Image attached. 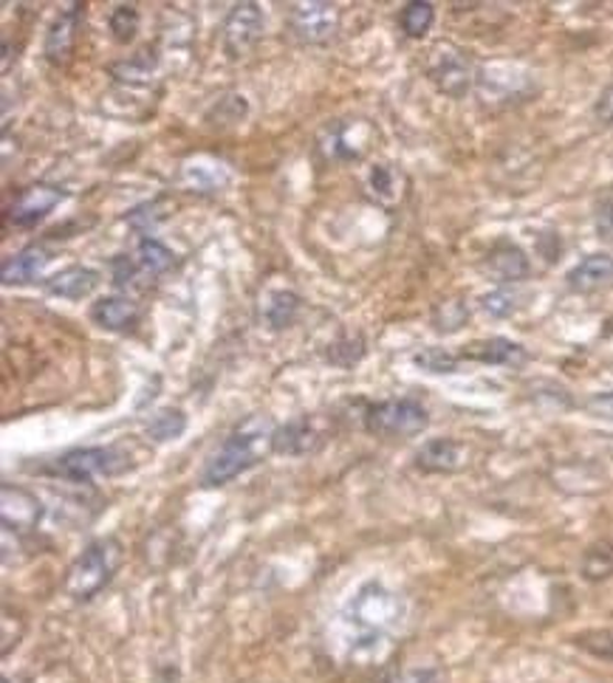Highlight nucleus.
Returning <instances> with one entry per match:
<instances>
[{"instance_id": "f257e3e1", "label": "nucleus", "mask_w": 613, "mask_h": 683, "mask_svg": "<svg viewBox=\"0 0 613 683\" xmlns=\"http://www.w3.org/2000/svg\"><path fill=\"white\" fill-rule=\"evenodd\" d=\"M272 421L266 416H249L238 423L232 436L223 441L221 450L209 458L201 472V486L216 488L223 483L236 481L241 472L255 466L258 458L263 455V447H272Z\"/></svg>"}, {"instance_id": "f03ea898", "label": "nucleus", "mask_w": 613, "mask_h": 683, "mask_svg": "<svg viewBox=\"0 0 613 683\" xmlns=\"http://www.w3.org/2000/svg\"><path fill=\"white\" fill-rule=\"evenodd\" d=\"M122 565V546L113 537L91 542L66 576V593L77 602L94 599Z\"/></svg>"}, {"instance_id": "7ed1b4c3", "label": "nucleus", "mask_w": 613, "mask_h": 683, "mask_svg": "<svg viewBox=\"0 0 613 683\" xmlns=\"http://www.w3.org/2000/svg\"><path fill=\"white\" fill-rule=\"evenodd\" d=\"M427 410L413 398H391L365 412V430L379 438H411L427 427Z\"/></svg>"}, {"instance_id": "20e7f679", "label": "nucleus", "mask_w": 613, "mask_h": 683, "mask_svg": "<svg viewBox=\"0 0 613 683\" xmlns=\"http://www.w3.org/2000/svg\"><path fill=\"white\" fill-rule=\"evenodd\" d=\"M128 469V458L113 447H86V450H72L57 458L54 472L72 483H91L94 477L119 475Z\"/></svg>"}, {"instance_id": "39448f33", "label": "nucleus", "mask_w": 613, "mask_h": 683, "mask_svg": "<svg viewBox=\"0 0 613 683\" xmlns=\"http://www.w3.org/2000/svg\"><path fill=\"white\" fill-rule=\"evenodd\" d=\"M398 613H402L398 599L379 582L362 587L351 602L353 627L359 632H368V636H382L385 630H391L398 621Z\"/></svg>"}, {"instance_id": "423d86ee", "label": "nucleus", "mask_w": 613, "mask_h": 683, "mask_svg": "<svg viewBox=\"0 0 613 683\" xmlns=\"http://www.w3.org/2000/svg\"><path fill=\"white\" fill-rule=\"evenodd\" d=\"M427 77L433 79V85L444 97L461 99L472 88L475 71H472L470 57L461 48L452 46V43H438L430 52V59H427Z\"/></svg>"}, {"instance_id": "0eeeda50", "label": "nucleus", "mask_w": 613, "mask_h": 683, "mask_svg": "<svg viewBox=\"0 0 613 683\" xmlns=\"http://www.w3.org/2000/svg\"><path fill=\"white\" fill-rule=\"evenodd\" d=\"M261 34H263L261 7L252 3V0L236 3V7L229 9L227 20H223V34H221L223 54H227L229 59L247 57V54L258 46Z\"/></svg>"}, {"instance_id": "6e6552de", "label": "nucleus", "mask_w": 613, "mask_h": 683, "mask_svg": "<svg viewBox=\"0 0 613 683\" xmlns=\"http://www.w3.org/2000/svg\"><path fill=\"white\" fill-rule=\"evenodd\" d=\"M340 7L326 3V0H311V3H297L292 9V32L303 43H326L340 29Z\"/></svg>"}, {"instance_id": "1a4fd4ad", "label": "nucleus", "mask_w": 613, "mask_h": 683, "mask_svg": "<svg viewBox=\"0 0 613 683\" xmlns=\"http://www.w3.org/2000/svg\"><path fill=\"white\" fill-rule=\"evenodd\" d=\"M0 517H3V533H26L37 528L43 517V503L29 488L3 483L0 488Z\"/></svg>"}, {"instance_id": "9d476101", "label": "nucleus", "mask_w": 613, "mask_h": 683, "mask_svg": "<svg viewBox=\"0 0 613 683\" xmlns=\"http://www.w3.org/2000/svg\"><path fill=\"white\" fill-rule=\"evenodd\" d=\"M63 201H66V189L52 187V184H34V187L20 192L18 201L9 207L7 218L20 229L34 227V223L43 221V218H46L52 209H57Z\"/></svg>"}, {"instance_id": "9b49d317", "label": "nucleus", "mask_w": 613, "mask_h": 683, "mask_svg": "<svg viewBox=\"0 0 613 683\" xmlns=\"http://www.w3.org/2000/svg\"><path fill=\"white\" fill-rule=\"evenodd\" d=\"M102 283V274L88 266H68L46 280V291L59 300H86Z\"/></svg>"}, {"instance_id": "f8f14e48", "label": "nucleus", "mask_w": 613, "mask_h": 683, "mask_svg": "<svg viewBox=\"0 0 613 683\" xmlns=\"http://www.w3.org/2000/svg\"><path fill=\"white\" fill-rule=\"evenodd\" d=\"M320 443H322V436L317 432V427H314L308 418H294V421L277 427L272 436V450L277 452V455H288V458L308 455V452L317 450Z\"/></svg>"}, {"instance_id": "ddd939ff", "label": "nucleus", "mask_w": 613, "mask_h": 683, "mask_svg": "<svg viewBox=\"0 0 613 683\" xmlns=\"http://www.w3.org/2000/svg\"><path fill=\"white\" fill-rule=\"evenodd\" d=\"M79 3H72L66 12H59L57 20L52 23L46 34V57L54 66H66L72 59L74 43H77V29H79Z\"/></svg>"}, {"instance_id": "4468645a", "label": "nucleus", "mask_w": 613, "mask_h": 683, "mask_svg": "<svg viewBox=\"0 0 613 683\" xmlns=\"http://www.w3.org/2000/svg\"><path fill=\"white\" fill-rule=\"evenodd\" d=\"M52 263V252L43 246H29L23 252L12 254L3 261V268H0V277L7 286H29L43 274V268Z\"/></svg>"}, {"instance_id": "2eb2a0df", "label": "nucleus", "mask_w": 613, "mask_h": 683, "mask_svg": "<svg viewBox=\"0 0 613 683\" xmlns=\"http://www.w3.org/2000/svg\"><path fill=\"white\" fill-rule=\"evenodd\" d=\"M566 280L571 291L580 294L607 286V283H613V254H588L585 261H580L568 272Z\"/></svg>"}, {"instance_id": "dca6fc26", "label": "nucleus", "mask_w": 613, "mask_h": 683, "mask_svg": "<svg viewBox=\"0 0 613 683\" xmlns=\"http://www.w3.org/2000/svg\"><path fill=\"white\" fill-rule=\"evenodd\" d=\"M91 319L102 331L124 333L139 322V306L128 297H105L91 306Z\"/></svg>"}, {"instance_id": "f3484780", "label": "nucleus", "mask_w": 613, "mask_h": 683, "mask_svg": "<svg viewBox=\"0 0 613 683\" xmlns=\"http://www.w3.org/2000/svg\"><path fill=\"white\" fill-rule=\"evenodd\" d=\"M463 463V447L452 438H433L416 452V466L422 472H456Z\"/></svg>"}, {"instance_id": "a211bd4d", "label": "nucleus", "mask_w": 613, "mask_h": 683, "mask_svg": "<svg viewBox=\"0 0 613 683\" xmlns=\"http://www.w3.org/2000/svg\"><path fill=\"white\" fill-rule=\"evenodd\" d=\"M184 184L193 187V192H218L229 184V173L221 162L216 158H207V156H198L193 162L184 164L182 169Z\"/></svg>"}, {"instance_id": "6ab92c4d", "label": "nucleus", "mask_w": 613, "mask_h": 683, "mask_svg": "<svg viewBox=\"0 0 613 683\" xmlns=\"http://www.w3.org/2000/svg\"><path fill=\"white\" fill-rule=\"evenodd\" d=\"M463 359H475V362H483V365H523L526 362V351L517 342H512V339L495 337L467 348Z\"/></svg>"}, {"instance_id": "aec40b11", "label": "nucleus", "mask_w": 613, "mask_h": 683, "mask_svg": "<svg viewBox=\"0 0 613 683\" xmlns=\"http://www.w3.org/2000/svg\"><path fill=\"white\" fill-rule=\"evenodd\" d=\"M486 268H490L501 283H517L523 280V277H528V272H532L528 257L523 254V249L515 246V243H497V246L490 252Z\"/></svg>"}, {"instance_id": "412c9836", "label": "nucleus", "mask_w": 613, "mask_h": 683, "mask_svg": "<svg viewBox=\"0 0 613 683\" xmlns=\"http://www.w3.org/2000/svg\"><path fill=\"white\" fill-rule=\"evenodd\" d=\"M133 257H136V266L142 268L144 274H151V277H158V274H164L167 268H173V263H176V254L164 246L162 241H156V238H144V241H139Z\"/></svg>"}, {"instance_id": "4be33fe9", "label": "nucleus", "mask_w": 613, "mask_h": 683, "mask_svg": "<svg viewBox=\"0 0 613 683\" xmlns=\"http://www.w3.org/2000/svg\"><path fill=\"white\" fill-rule=\"evenodd\" d=\"M297 313H300V297L294 291H272L266 297V306H263V317L274 331L292 326Z\"/></svg>"}, {"instance_id": "5701e85b", "label": "nucleus", "mask_w": 613, "mask_h": 683, "mask_svg": "<svg viewBox=\"0 0 613 683\" xmlns=\"http://www.w3.org/2000/svg\"><path fill=\"white\" fill-rule=\"evenodd\" d=\"M184 430H187V416H184L182 410H176V407H164V410H158L156 416L147 421V427H144V432L158 443L176 441V438L184 436Z\"/></svg>"}, {"instance_id": "b1692460", "label": "nucleus", "mask_w": 613, "mask_h": 683, "mask_svg": "<svg viewBox=\"0 0 613 683\" xmlns=\"http://www.w3.org/2000/svg\"><path fill=\"white\" fill-rule=\"evenodd\" d=\"M433 20H436V9H433V3L413 0V3H407V7L402 9V20H398V23H402V32H405L407 37L422 40L427 32H430Z\"/></svg>"}, {"instance_id": "393cba45", "label": "nucleus", "mask_w": 613, "mask_h": 683, "mask_svg": "<svg viewBox=\"0 0 613 683\" xmlns=\"http://www.w3.org/2000/svg\"><path fill=\"white\" fill-rule=\"evenodd\" d=\"M582 576L591 582H602L613 576V542H596L582 557Z\"/></svg>"}, {"instance_id": "a878e982", "label": "nucleus", "mask_w": 613, "mask_h": 683, "mask_svg": "<svg viewBox=\"0 0 613 683\" xmlns=\"http://www.w3.org/2000/svg\"><path fill=\"white\" fill-rule=\"evenodd\" d=\"M153 52H139L131 63H122V66H113V77L122 79L128 85H147L156 71V57H151Z\"/></svg>"}, {"instance_id": "bb28decb", "label": "nucleus", "mask_w": 613, "mask_h": 683, "mask_svg": "<svg viewBox=\"0 0 613 683\" xmlns=\"http://www.w3.org/2000/svg\"><path fill=\"white\" fill-rule=\"evenodd\" d=\"M413 362L427 373H456L461 359L456 353L444 351V348H425V351H418L413 356Z\"/></svg>"}, {"instance_id": "cd10ccee", "label": "nucleus", "mask_w": 613, "mask_h": 683, "mask_svg": "<svg viewBox=\"0 0 613 683\" xmlns=\"http://www.w3.org/2000/svg\"><path fill=\"white\" fill-rule=\"evenodd\" d=\"M108 26H111V34L117 43H131L139 32V12L136 7H117L111 12V20H108Z\"/></svg>"}, {"instance_id": "c85d7f7f", "label": "nucleus", "mask_w": 613, "mask_h": 683, "mask_svg": "<svg viewBox=\"0 0 613 683\" xmlns=\"http://www.w3.org/2000/svg\"><path fill=\"white\" fill-rule=\"evenodd\" d=\"M467 317H470V311H467L463 302L447 300L436 308V313H433V326H436V331L441 333H452L467 322Z\"/></svg>"}, {"instance_id": "c756f323", "label": "nucleus", "mask_w": 613, "mask_h": 683, "mask_svg": "<svg viewBox=\"0 0 613 683\" xmlns=\"http://www.w3.org/2000/svg\"><path fill=\"white\" fill-rule=\"evenodd\" d=\"M368 181H371L373 196H376L379 201H393V198H398V176H396V169L387 167V164H376V167H371Z\"/></svg>"}, {"instance_id": "7c9ffc66", "label": "nucleus", "mask_w": 613, "mask_h": 683, "mask_svg": "<svg viewBox=\"0 0 613 683\" xmlns=\"http://www.w3.org/2000/svg\"><path fill=\"white\" fill-rule=\"evenodd\" d=\"M481 308L486 313H492V317H510L517 308V297L512 291H506V288H497V291H490L483 297Z\"/></svg>"}, {"instance_id": "2f4dec72", "label": "nucleus", "mask_w": 613, "mask_h": 683, "mask_svg": "<svg viewBox=\"0 0 613 683\" xmlns=\"http://www.w3.org/2000/svg\"><path fill=\"white\" fill-rule=\"evenodd\" d=\"M142 268L136 266V261H128V257H117L113 261V283H117V288H131L136 286V277Z\"/></svg>"}, {"instance_id": "473e14b6", "label": "nucleus", "mask_w": 613, "mask_h": 683, "mask_svg": "<svg viewBox=\"0 0 613 683\" xmlns=\"http://www.w3.org/2000/svg\"><path fill=\"white\" fill-rule=\"evenodd\" d=\"M580 645L585 650L596 652L602 658H611L613 661V632H588V636L580 638Z\"/></svg>"}, {"instance_id": "72a5a7b5", "label": "nucleus", "mask_w": 613, "mask_h": 683, "mask_svg": "<svg viewBox=\"0 0 613 683\" xmlns=\"http://www.w3.org/2000/svg\"><path fill=\"white\" fill-rule=\"evenodd\" d=\"M596 232L602 241H613V192L596 207Z\"/></svg>"}, {"instance_id": "f704fd0d", "label": "nucleus", "mask_w": 613, "mask_h": 683, "mask_svg": "<svg viewBox=\"0 0 613 683\" xmlns=\"http://www.w3.org/2000/svg\"><path fill=\"white\" fill-rule=\"evenodd\" d=\"M585 407L594 412L596 418H611L613 421V390L611 393H596L585 401Z\"/></svg>"}, {"instance_id": "c9c22d12", "label": "nucleus", "mask_w": 613, "mask_h": 683, "mask_svg": "<svg viewBox=\"0 0 613 683\" xmlns=\"http://www.w3.org/2000/svg\"><path fill=\"white\" fill-rule=\"evenodd\" d=\"M596 117L602 119L605 124H611L613 128V85L611 88H605L600 97V102H596Z\"/></svg>"}, {"instance_id": "e433bc0d", "label": "nucleus", "mask_w": 613, "mask_h": 683, "mask_svg": "<svg viewBox=\"0 0 613 683\" xmlns=\"http://www.w3.org/2000/svg\"><path fill=\"white\" fill-rule=\"evenodd\" d=\"M402 683H438V675L430 670H422V672H411V675L402 678Z\"/></svg>"}]
</instances>
